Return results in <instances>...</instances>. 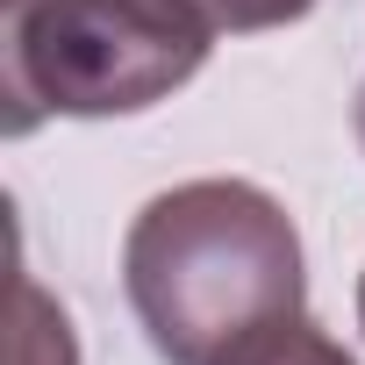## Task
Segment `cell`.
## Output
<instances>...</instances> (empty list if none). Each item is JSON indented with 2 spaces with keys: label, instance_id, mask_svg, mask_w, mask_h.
Here are the masks:
<instances>
[{
  "label": "cell",
  "instance_id": "obj_2",
  "mask_svg": "<svg viewBox=\"0 0 365 365\" xmlns=\"http://www.w3.org/2000/svg\"><path fill=\"white\" fill-rule=\"evenodd\" d=\"M194 0H22L8 22V136L43 115H136L208 65Z\"/></svg>",
  "mask_w": 365,
  "mask_h": 365
},
{
  "label": "cell",
  "instance_id": "obj_7",
  "mask_svg": "<svg viewBox=\"0 0 365 365\" xmlns=\"http://www.w3.org/2000/svg\"><path fill=\"white\" fill-rule=\"evenodd\" d=\"M358 329H365V279H358Z\"/></svg>",
  "mask_w": 365,
  "mask_h": 365
},
{
  "label": "cell",
  "instance_id": "obj_1",
  "mask_svg": "<svg viewBox=\"0 0 365 365\" xmlns=\"http://www.w3.org/2000/svg\"><path fill=\"white\" fill-rule=\"evenodd\" d=\"M129 308L165 365H237L301 322L294 215L251 179H187L122 244Z\"/></svg>",
  "mask_w": 365,
  "mask_h": 365
},
{
  "label": "cell",
  "instance_id": "obj_5",
  "mask_svg": "<svg viewBox=\"0 0 365 365\" xmlns=\"http://www.w3.org/2000/svg\"><path fill=\"white\" fill-rule=\"evenodd\" d=\"M208 15V29H230V36H258V29H287L301 22L315 0H194Z\"/></svg>",
  "mask_w": 365,
  "mask_h": 365
},
{
  "label": "cell",
  "instance_id": "obj_8",
  "mask_svg": "<svg viewBox=\"0 0 365 365\" xmlns=\"http://www.w3.org/2000/svg\"><path fill=\"white\" fill-rule=\"evenodd\" d=\"M8 8H22V0H8Z\"/></svg>",
  "mask_w": 365,
  "mask_h": 365
},
{
  "label": "cell",
  "instance_id": "obj_6",
  "mask_svg": "<svg viewBox=\"0 0 365 365\" xmlns=\"http://www.w3.org/2000/svg\"><path fill=\"white\" fill-rule=\"evenodd\" d=\"M358 143H365V86H358Z\"/></svg>",
  "mask_w": 365,
  "mask_h": 365
},
{
  "label": "cell",
  "instance_id": "obj_4",
  "mask_svg": "<svg viewBox=\"0 0 365 365\" xmlns=\"http://www.w3.org/2000/svg\"><path fill=\"white\" fill-rule=\"evenodd\" d=\"M237 365H358V358H351L336 336H322V329L301 315L294 329H279L272 344H258V351H251V358H237Z\"/></svg>",
  "mask_w": 365,
  "mask_h": 365
},
{
  "label": "cell",
  "instance_id": "obj_3",
  "mask_svg": "<svg viewBox=\"0 0 365 365\" xmlns=\"http://www.w3.org/2000/svg\"><path fill=\"white\" fill-rule=\"evenodd\" d=\"M15 365H79L65 308H51L29 272L15 279Z\"/></svg>",
  "mask_w": 365,
  "mask_h": 365
}]
</instances>
